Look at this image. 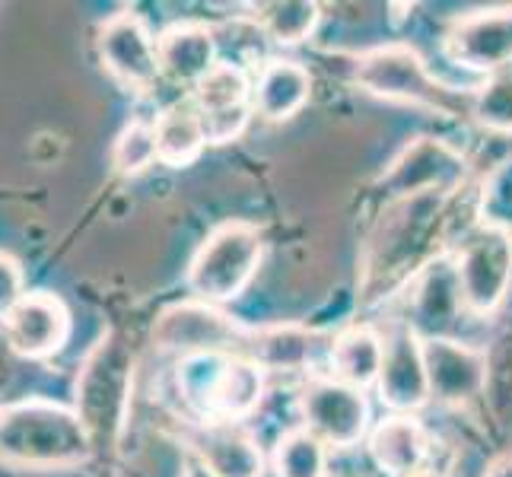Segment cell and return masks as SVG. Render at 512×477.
Wrapping results in <instances>:
<instances>
[{"label": "cell", "mask_w": 512, "mask_h": 477, "mask_svg": "<svg viewBox=\"0 0 512 477\" xmlns=\"http://www.w3.org/2000/svg\"><path fill=\"white\" fill-rule=\"evenodd\" d=\"M96 455L93 436L74 408L26 398L0 408V462L32 471L80 468Z\"/></svg>", "instance_id": "6da1fadb"}, {"label": "cell", "mask_w": 512, "mask_h": 477, "mask_svg": "<svg viewBox=\"0 0 512 477\" xmlns=\"http://www.w3.org/2000/svg\"><path fill=\"white\" fill-rule=\"evenodd\" d=\"M172 382L194 423H245L268 392V373L245 353L179 357Z\"/></svg>", "instance_id": "7a4b0ae2"}, {"label": "cell", "mask_w": 512, "mask_h": 477, "mask_svg": "<svg viewBox=\"0 0 512 477\" xmlns=\"http://www.w3.org/2000/svg\"><path fill=\"white\" fill-rule=\"evenodd\" d=\"M353 83L385 102L414 105L439 118H471V93L446 86L427 67L420 51L404 42H385L363 51L353 64Z\"/></svg>", "instance_id": "3957f363"}, {"label": "cell", "mask_w": 512, "mask_h": 477, "mask_svg": "<svg viewBox=\"0 0 512 477\" xmlns=\"http://www.w3.org/2000/svg\"><path fill=\"white\" fill-rule=\"evenodd\" d=\"M131 388L134 350L125 344L118 331H105L93 344V350L86 353L74 398V411L86 423V430H90L96 452L118 446L131 411Z\"/></svg>", "instance_id": "277c9868"}, {"label": "cell", "mask_w": 512, "mask_h": 477, "mask_svg": "<svg viewBox=\"0 0 512 477\" xmlns=\"http://www.w3.org/2000/svg\"><path fill=\"white\" fill-rule=\"evenodd\" d=\"M264 258V236L249 220H226L214 226L191 255L185 284L191 299L226 306L252 287Z\"/></svg>", "instance_id": "5b68a950"}, {"label": "cell", "mask_w": 512, "mask_h": 477, "mask_svg": "<svg viewBox=\"0 0 512 477\" xmlns=\"http://www.w3.org/2000/svg\"><path fill=\"white\" fill-rule=\"evenodd\" d=\"M468 179L465 153L452 147L449 140L420 134L411 137L382 169L376 179V191L385 204L408 201H446L462 191Z\"/></svg>", "instance_id": "8992f818"}, {"label": "cell", "mask_w": 512, "mask_h": 477, "mask_svg": "<svg viewBox=\"0 0 512 477\" xmlns=\"http://www.w3.org/2000/svg\"><path fill=\"white\" fill-rule=\"evenodd\" d=\"M471 318L497 315L512 290V229L500 220H481L465 229L449 252Z\"/></svg>", "instance_id": "52a82bcc"}, {"label": "cell", "mask_w": 512, "mask_h": 477, "mask_svg": "<svg viewBox=\"0 0 512 477\" xmlns=\"http://www.w3.org/2000/svg\"><path fill=\"white\" fill-rule=\"evenodd\" d=\"M299 427L319 436L328 449H353L366 443L373 430V404L360 388L331 379L328 373L309 376L296 395Z\"/></svg>", "instance_id": "ba28073f"}, {"label": "cell", "mask_w": 512, "mask_h": 477, "mask_svg": "<svg viewBox=\"0 0 512 477\" xmlns=\"http://www.w3.org/2000/svg\"><path fill=\"white\" fill-rule=\"evenodd\" d=\"M255 325L229 315L223 306L182 299L156 315L150 338L160 350L194 357V353H245Z\"/></svg>", "instance_id": "9c48e42d"}, {"label": "cell", "mask_w": 512, "mask_h": 477, "mask_svg": "<svg viewBox=\"0 0 512 477\" xmlns=\"http://www.w3.org/2000/svg\"><path fill=\"white\" fill-rule=\"evenodd\" d=\"M194 109L201 112L207 144L226 147L239 140L255 118L252 105V74L239 61H220L210 74L194 86L191 96Z\"/></svg>", "instance_id": "30bf717a"}, {"label": "cell", "mask_w": 512, "mask_h": 477, "mask_svg": "<svg viewBox=\"0 0 512 477\" xmlns=\"http://www.w3.org/2000/svg\"><path fill=\"white\" fill-rule=\"evenodd\" d=\"M96 51L102 67L128 93H147L163 77L153 32L147 29L144 16L134 10H121L99 26Z\"/></svg>", "instance_id": "8fae6325"}, {"label": "cell", "mask_w": 512, "mask_h": 477, "mask_svg": "<svg viewBox=\"0 0 512 477\" xmlns=\"http://www.w3.org/2000/svg\"><path fill=\"white\" fill-rule=\"evenodd\" d=\"M443 55L478 77L512 64V7H487L455 16L443 32Z\"/></svg>", "instance_id": "7c38bea8"}, {"label": "cell", "mask_w": 512, "mask_h": 477, "mask_svg": "<svg viewBox=\"0 0 512 477\" xmlns=\"http://www.w3.org/2000/svg\"><path fill=\"white\" fill-rule=\"evenodd\" d=\"M462 315L468 312L462 303V290H458L452 258L436 255L411 277L404 325H408L420 341L455 338V325Z\"/></svg>", "instance_id": "4fadbf2b"}, {"label": "cell", "mask_w": 512, "mask_h": 477, "mask_svg": "<svg viewBox=\"0 0 512 477\" xmlns=\"http://www.w3.org/2000/svg\"><path fill=\"white\" fill-rule=\"evenodd\" d=\"M423 360H427L430 395L446 408H468L471 401H478L487 392V350L462 338H433L423 341Z\"/></svg>", "instance_id": "5bb4252c"}, {"label": "cell", "mask_w": 512, "mask_h": 477, "mask_svg": "<svg viewBox=\"0 0 512 477\" xmlns=\"http://www.w3.org/2000/svg\"><path fill=\"white\" fill-rule=\"evenodd\" d=\"M334 331L296 322L255 325L245 357L255 360L264 373H309L319 376V366L328 369V353Z\"/></svg>", "instance_id": "9a60e30c"}, {"label": "cell", "mask_w": 512, "mask_h": 477, "mask_svg": "<svg viewBox=\"0 0 512 477\" xmlns=\"http://www.w3.org/2000/svg\"><path fill=\"white\" fill-rule=\"evenodd\" d=\"M376 395L388 414H417L433 401L423 341L404 322L385 334V360Z\"/></svg>", "instance_id": "2e32d148"}, {"label": "cell", "mask_w": 512, "mask_h": 477, "mask_svg": "<svg viewBox=\"0 0 512 477\" xmlns=\"http://www.w3.org/2000/svg\"><path fill=\"white\" fill-rule=\"evenodd\" d=\"M70 309L58 293L32 290L4 315V331L10 347L26 360L55 357L70 341Z\"/></svg>", "instance_id": "e0dca14e"}, {"label": "cell", "mask_w": 512, "mask_h": 477, "mask_svg": "<svg viewBox=\"0 0 512 477\" xmlns=\"http://www.w3.org/2000/svg\"><path fill=\"white\" fill-rule=\"evenodd\" d=\"M185 446L214 477H264L268 471V455L245 423H191Z\"/></svg>", "instance_id": "ac0fdd59"}, {"label": "cell", "mask_w": 512, "mask_h": 477, "mask_svg": "<svg viewBox=\"0 0 512 477\" xmlns=\"http://www.w3.org/2000/svg\"><path fill=\"white\" fill-rule=\"evenodd\" d=\"M156 51H160V74L188 90H194L223 61L217 29L194 20L166 26L156 35Z\"/></svg>", "instance_id": "d6986e66"}, {"label": "cell", "mask_w": 512, "mask_h": 477, "mask_svg": "<svg viewBox=\"0 0 512 477\" xmlns=\"http://www.w3.org/2000/svg\"><path fill=\"white\" fill-rule=\"evenodd\" d=\"M366 455L385 477L408 474L433 458V436L417 414H385L366 436Z\"/></svg>", "instance_id": "ffe728a7"}, {"label": "cell", "mask_w": 512, "mask_h": 477, "mask_svg": "<svg viewBox=\"0 0 512 477\" xmlns=\"http://www.w3.org/2000/svg\"><path fill=\"white\" fill-rule=\"evenodd\" d=\"M312 74L306 64L293 58H268L252 74V105L255 115L280 125L306 109L312 99Z\"/></svg>", "instance_id": "44dd1931"}, {"label": "cell", "mask_w": 512, "mask_h": 477, "mask_svg": "<svg viewBox=\"0 0 512 477\" xmlns=\"http://www.w3.org/2000/svg\"><path fill=\"white\" fill-rule=\"evenodd\" d=\"M382 360H385V334H379L373 325L353 322L341 331H334L325 373L344 385L360 388V392H369L379 382Z\"/></svg>", "instance_id": "7402d4cb"}, {"label": "cell", "mask_w": 512, "mask_h": 477, "mask_svg": "<svg viewBox=\"0 0 512 477\" xmlns=\"http://www.w3.org/2000/svg\"><path fill=\"white\" fill-rule=\"evenodd\" d=\"M156 131V150L160 163L169 169H188L201 159V153L210 147L201 112L194 109L191 99H175L163 105L160 115L153 118Z\"/></svg>", "instance_id": "603a6c76"}, {"label": "cell", "mask_w": 512, "mask_h": 477, "mask_svg": "<svg viewBox=\"0 0 512 477\" xmlns=\"http://www.w3.org/2000/svg\"><path fill=\"white\" fill-rule=\"evenodd\" d=\"M252 10L258 32L280 48L309 42L322 23V4L315 0H271V4H258Z\"/></svg>", "instance_id": "cb8c5ba5"}, {"label": "cell", "mask_w": 512, "mask_h": 477, "mask_svg": "<svg viewBox=\"0 0 512 477\" xmlns=\"http://www.w3.org/2000/svg\"><path fill=\"white\" fill-rule=\"evenodd\" d=\"M331 449L306 427H293L277 436L271 452L274 477H328Z\"/></svg>", "instance_id": "d4e9b609"}, {"label": "cell", "mask_w": 512, "mask_h": 477, "mask_svg": "<svg viewBox=\"0 0 512 477\" xmlns=\"http://www.w3.org/2000/svg\"><path fill=\"white\" fill-rule=\"evenodd\" d=\"M471 118L490 134L512 137V64L471 86Z\"/></svg>", "instance_id": "484cf974"}, {"label": "cell", "mask_w": 512, "mask_h": 477, "mask_svg": "<svg viewBox=\"0 0 512 477\" xmlns=\"http://www.w3.org/2000/svg\"><path fill=\"white\" fill-rule=\"evenodd\" d=\"M160 163V150H156V131L153 121L131 118L125 128L118 131L112 144V166L121 179H137L140 172Z\"/></svg>", "instance_id": "4316f807"}, {"label": "cell", "mask_w": 512, "mask_h": 477, "mask_svg": "<svg viewBox=\"0 0 512 477\" xmlns=\"http://www.w3.org/2000/svg\"><path fill=\"white\" fill-rule=\"evenodd\" d=\"M26 296V277H23V264L13 255L0 252V318H4L20 299Z\"/></svg>", "instance_id": "83f0119b"}, {"label": "cell", "mask_w": 512, "mask_h": 477, "mask_svg": "<svg viewBox=\"0 0 512 477\" xmlns=\"http://www.w3.org/2000/svg\"><path fill=\"white\" fill-rule=\"evenodd\" d=\"M398 477H449V471L436 462V458H430L427 465H420V468H414V471H408V474H398Z\"/></svg>", "instance_id": "f1b7e54d"}, {"label": "cell", "mask_w": 512, "mask_h": 477, "mask_svg": "<svg viewBox=\"0 0 512 477\" xmlns=\"http://www.w3.org/2000/svg\"><path fill=\"white\" fill-rule=\"evenodd\" d=\"M182 477H214V474H210L194 455H185V462H182Z\"/></svg>", "instance_id": "f546056e"}, {"label": "cell", "mask_w": 512, "mask_h": 477, "mask_svg": "<svg viewBox=\"0 0 512 477\" xmlns=\"http://www.w3.org/2000/svg\"><path fill=\"white\" fill-rule=\"evenodd\" d=\"M484 477H512V455H503V458H497L490 468H487V474Z\"/></svg>", "instance_id": "4dcf8cb0"}]
</instances>
